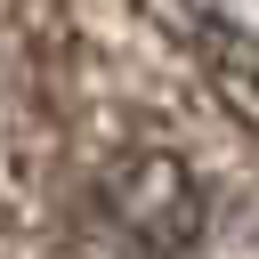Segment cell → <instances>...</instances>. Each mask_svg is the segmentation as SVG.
Wrapping results in <instances>:
<instances>
[{
	"mask_svg": "<svg viewBox=\"0 0 259 259\" xmlns=\"http://www.w3.org/2000/svg\"><path fill=\"white\" fill-rule=\"evenodd\" d=\"M105 202H113V219H121L146 251H186V243L202 235V194H194V178H186L170 154H130V162L105 178Z\"/></svg>",
	"mask_w": 259,
	"mask_h": 259,
	"instance_id": "obj_1",
	"label": "cell"
},
{
	"mask_svg": "<svg viewBox=\"0 0 259 259\" xmlns=\"http://www.w3.org/2000/svg\"><path fill=\"white\" fill-rule=\"evenodd\" d=\"M186 16L202 24V40H219L227 57L259 65V0H186Z\"/></svg>",
	"mask_w": 259,
	"mask_h": 259,
	"instance_id": "obj_2",
	"label": "cell"
}]
</instances>
